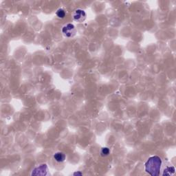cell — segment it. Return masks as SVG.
<instances>
[{
  "mask_svg": "<svg viewBox=\"0 0 176 176\" xmlns=\"http://www.w3.org/2000/svg\"><path fill=\"white\" fill-rule=\"evenodd\" d=\"M162 162L161 158L157 155L149 157L145 165V171L152 176L159 175L162 168Z\"/></svg>",
  "mask_w": 176,
  "mask_h": 176,
  "instance_id": "6da1fadb",
  "label": "cell"
},
{
  "mask_svg": "<svg viewBox=\"0 0 176 176\" xmlns=\"http://www.w3.org/2000/svg\"><path fill=\"white\" fill-rule=\"evenodd\" d=\"M48 173V167L46 164H43L36 167L32 171L31 175L34 176H45Z\"/></svg>",
  "mask_w": 176,
  "mask_h": 176,
  "instance_id": "7a4b0ae2",
  "label": "cell"
},
{
  "mask_svg": "<svg viewBox=\"0 0 176 176\" xmlns=\"http://www.w3.org/2000/svg\"><path fill=\"white\" fill-rule=\"evenodd\" d=\"M62 33L66 37H72L76 33L75 27L72 23H68L65 25L62 28Z\"/></svg>",
  "mask_w": 176,
  "mask_h": 176,
  "instance_id": "3957f363",
  "label": "cell"
},
{
  "mask_svg": "<svg viewBox=\"0 0 176 176\" xmlns=\"http://www.w3.org/2000/svg\"><path fill=\"white\" fill-rule=\"evenodd\" d=\"M73 18L77 22L81 23L85 21L86 18V13L81 9L76 10L73 13Z\"/></svg>",
  "mask_w": 176,
  "mask_h": 176,
  "instance_id": "277c9868",
  "label": "cell"
},
{
  "mask_svg": "<svg viewBox=\"0 0 176 176\" xmlns=\"http://www.w3.org/2000/svg\"><path fill=\"white\" fill-rule=\"evenodd\" d=\"M54 158L57 162H63L65 161L66 156L63 152H57L54 155Z\"/></svg>",
  "mask_w": 176,
  "mask_h": 176,
  "instance_id": "5b68a950",
  "label": "cell"
},
{
  "mask_svg": "<svg viewBox=\"0 0 176 176\" xmlns=\"http://www.w3.org/2000/svg\"><path fill=\"white\" fill-rule=\"evenodd\" d=\"M175 169L173 167H167L164 169L163 173H162V175H171L175 173Z\"/></svg>",
  "mask_w": 176,
  "mask_h": 176,
  "instance_id": "8992f818",
  "label": "cell"
},
{
  "mask_svg": "<svg viewBox=\"0 0 176 176\" xmlns=\"http://www.w3.org/2000/svg\"><path fill=\"white\" fill-rule=\"evenodd\" d=\"M56 15H57L58 18L63 19V18H64L65 16V12L64 10L63 9H58V11H56Z\"/></svg>",
  "mask_w": 176,
  "mask_h": 176,
  "instance_id": "52a82bcc",
  "label": "cell"
},
{
  "mask_svg": "<svg viewBox=\"0 0 176 176\" xmlns=\"http://www.w3.org/2000/svg\"><path fill=\"white\" fill-rule=\"evenodd\" d=\"M100 154L102 156H107L110 154V149L107 147H103L100 151Z\"/></svg>",
  "mask_w": 176,
  "mask_h": 176,
  "instance_id": "ba28073f",
  "label": "cell"
},
{
  "mask_svg": "<svg viewBox=\"0 0 176 176\" xmlns=\"http://www.w3.org/2000/svg\"><path fill=\"white\" fill-rule=\"evenodd\" d=\"M74 175H83V173H82L80 171H78V172H74L73 174Z\"/></svg>",
  "mask_w": 176,
  "mask_h": 176,
  "instance_id": "9c48e42d",
  "label": "cell"
}]
</instances>
